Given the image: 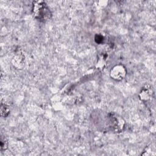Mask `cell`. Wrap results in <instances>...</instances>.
<instances>
[{
  "instance_id": "7",
  "label": "cell",
  "mask_w": 156,
  "mask_h": 156,
  "mask_svg": "<svg viewBox=\"0 0 156 156\" xmlns=\"http://www.w3.org/2000/svg\"><path fill=\"white\" fill-rule=\"evenodd\" d=\"M7 147V142L5 138H3L2 137H1V150L6 149Z\"/></svg>"
},
{
  "instance_id": "5",
  "label": "cell",
  "mask_w": 156,
  "mask_h": 156,
  "mask_svg": "<svg viewBox=\"0 0 156 156\" xmlns=\"http://www.w3.org/2000/svg\"><path fill=\"white\" fill-rule=\"evenodd\" d=\"M10 112V109L9 106H7L5 104H1V115L4 117H6Z\"/></svg>"
},
{
  "instance_id": "3",
  "label": "cell",
  "mask_w": 156,
  "mask_h": 156,
  "mask_svg": "<svg viewBox=\"0 0 156 156\" xmlns=\"http://www.w3.org/2000/svg\"><path fill=\"white\" fill-rule=\"evenodd\" d=\"M126 74L125 68L121 65H115L110 71V76L115 80H121L124 77Z\"/></svg>"
},
{
  "instance_id": "6",
  "label": "cell",
  "mask_w": 156,
  "mask_h": 156,
  "mask_svg": "<svg viewBox=\"0 0 156 156\" xmlns=\"http://www.w3.org/2000/svg\"><path fill=\"white\" fill-rule=\"evenodd\" d=\"M104 37L102 35H100V34H97L96 35L95 37H94V40L96 41V43H102L104 41Z\"/></svg>"
},
{
  "instance_id": "1",
  "label": "cell",
  "mask_w": 156,
  "mask_h": 156,
  "mask_svg": "<svg viewBox=\"0 0 156 156\" xmlns=\"http://www.w3.org/2000/svg\"><path fill=\"white\" fill-rule=\"evenodd\" d=\"M33 13L40 21H46L51 17V13L44 1H35L33 3Z\"/></svg>"
},
{
  "instance_id": "2",
  "label": "cell",
  "mask_w": 156,
  "mask_h": 156,
  "mask_svg": "<svg viewBox=\"0 0 156 156\" xmlns=\"http://www.w3.org/2000/svg\"><path fill=\"white\" fill-rule=\"evenodd\" d=\"M107 122L109 127L113 130L119 132L124 126V121L123 119L114 113H109L107 116Z\"/></svg>"
},
{
  "instance_id": "4",
  "label": "cell",
  "mask_w": 156,
  "mask_h": 156,
  "mask_svg": "<svg viewBox=\"0 0 156 156\" xmlns=\"http://www.w3.org/2000/svg\"><path fill=\"white\" fill-rule=\"evenodd\" d=\"M152 94L151 89L149 88H143L140 92V98L142 100H147L149 99Z\"/></svg>"
}]
</instances>
